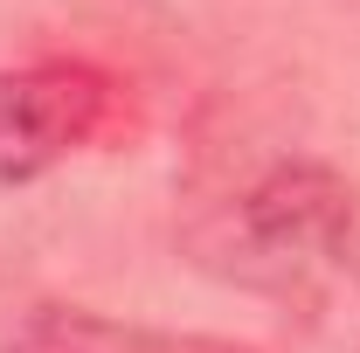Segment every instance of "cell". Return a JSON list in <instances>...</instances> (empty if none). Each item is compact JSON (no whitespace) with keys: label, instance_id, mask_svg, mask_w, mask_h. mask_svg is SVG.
<instances>
[{"label":"cell","instance_id":"obj_1","mask_svg":"<svg viewBox=\"0 0 360 353\" xmlns=\"http://www.w3.org/2000/svg\"><path fill=\"white\" fill-rule=\"evenodd\" d=\"M194 257L305 319L360 312V194L326 160H270L194 229Z\"/></svg>","mask_w":360,"mask_h":353},{"label":"cell","instance_id":"obj_3","mask_svg":"<svg viewBox=\"0 0 360 353\" xmlns=\"http://www.w3.org/2000/svg\"><path fill=\"white\" fill-rule=\"evenodd\" d=\"M7 353H257L222 333H167V326H132V319H104L84 305H42Z\"/></svg>","mask_w":360,"mask_h":353},{"label":"cell","instance_id":"obj_2","mask_svg":"<svg viewBox=\"0 0 360 353\" xmlns=\"http://www.w3.org/2000/svg\"><path fill=\"white\" fill-rule=\"evenodd\" d=\"M132 132H139V97L104 63L49 56V63L0 70V187L42 180Z\"/></svg>","mask_w":360,"mask_h":353}]
</instances>
